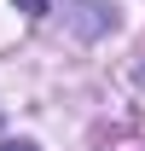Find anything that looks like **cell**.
<instances>
[{"mask_svg":"<svg viewBox=\"0 0 145 151\" xmlns=\"http://www.w3.org/2000/svg\"><path fill=\"white\" fill-rule=\"evenodd\" d=\"M0 151H41V145H35V139H6Z\"/></svg>","mask_w":145,"mask_h":151,"instance_id":"cell-1","label":"cell"}]
</instances>
